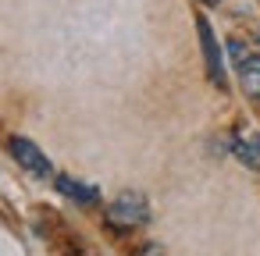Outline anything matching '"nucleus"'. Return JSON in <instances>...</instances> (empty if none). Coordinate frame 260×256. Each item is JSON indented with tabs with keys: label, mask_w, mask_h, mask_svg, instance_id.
<instances>
[{
	"label": "nucleus",
	"mask_w": 260,
	"mask_h": 256,
	"mask_svg": "<svg viewBox=\"0 0 260 256\" xmlns=\"http://www.w3.org/2000/svg\"><path fill=\"white\" fill-rule=\"evenodd\" d=\"M239 86L249 100H260V54H246L239 61Z\"/></svg>",
	"instance_id": "423d86ee"
},
{
	"label": "nucleus",
	"mask_w": 260,
	"mask_h": 256,
	"mask_svg": "<svg viewBox=\"0 0 260 256\" xmlns=\"http://www.w3.org/2000/svg\"><path fill=\"white\" fill-rule=\"evenodd\" d=\"M146 221H150V203L143 192H121L107 206V224L114 231H132V228H143Z\"/></svg>",
	"instance_id": "f257e3e1"
},
{
	"label": "nucleus",
	"mask_w": 260,
	"mask_h": 256,
	"mask_svg": "<svg viewBox=\"0 0 260 256\" xmlns=\"http://www.w3.org/2000/svg\"><path fill=\"white\" fill-rule=\"evenodd\" d=\"M207 4H217V0H207Z\"/></svg>",
	"instance_id": "6e6552de"
},
{
	"label": "nucleus",
	"mask_w": 260,
	"mask_h": 256,
	"mask_svg": "<svg viewBox=\"0 0 260 256\" xmlns=\"http://www.w3.org/2000/svg\"><path fill=\"white\" fill-rule=\"evenodd\" d=\"M196 29H200V43H203L207 75H210V82H214V86H224V64H221V47H217V36H214V29H210V22H207V18H200V22H196Z\"/></svg>",
	"instance_id": "7ed1b4c3"
},
{
	"label": "nucleus",
	"mask_w": 260,
	"mask_h": 256,
	"mask_svg": "<svg viewBox=\"0 0 260 256\" xmlns=\"http://www.w3.org/2000/svg\"><path fill=\"white\" fill-rule=\"evenodd\" d=\"M232 153L239 157V164L242 167H249V171H260V135L256 132H239L235 139H232Z\"/></svg>",
	"instance_id": "20e7f679"
},
{
	"label": "nucleus",
	"mask_w": 260,
	"mask_h": 256,
	"mask_svg": "<svg viewBox=\"0 0 260 256\" xmlns=\"http://www.w3.org/2000/svg\"><path fill=\"white\" fill-rule=\"evenodd\" d=\"M57 192L68 196V199L79 203V206H96V203H100V192H96L93 185L75 181V178H68V174H57Z\"/></svg>",
	"instance_id": "39448f33"
},
{
	"label": "nucleus",
	"mask_w": 260,
	"mask_h": 256,
	"mask_svg": "<svg viewBox=\"0 0 260 256\" xmlns=\"http://www.w3.org/2000/svg\"><path fill=\"white\" fill-rule=\"evenodd\" d=\"M139 256H164V249H160L157 242H146V245L139 249Z\"/></svg>",
	"instance_id": "0eeeda50"
},
{
	"label": "nucleus",
	"mask_w": 260,
	"mask_h": 256,
	"mask_svg": "<svg viewBox=\"0 0 260 256\" xmlns=\"http://www.w3.org/2000/svg\"><path fill=\"white\" fill-rule=\"evenodd\" d=\"M11 153H15V160H18L29 174H36V178H50V174H54V167H50V160L43 157V150H40L36 142H29V139L15 135V139H11Z\"/></svg>",
	"instance_id": "f03ea898"
}]
</instances>
